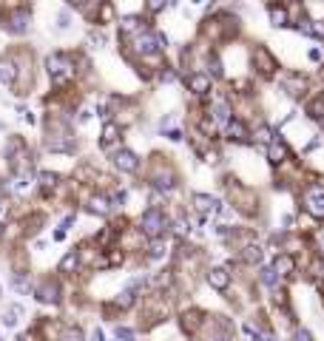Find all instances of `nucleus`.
Here are the masks:
<instances>
[{"label": "nucleus", "mask_w": 324, "mask_h": 341, "mask_svg": "<svg viewBox=\"0 0 324 341\" xmlns=\"http://www.w3.org/2000/svg\"><path fill=\"white\" fill-rule=\"evenodd\" d=\"M37 298L46 301V305H57V301H60V284L51 282V279H43L40 287H37Z\"/></svg>", "instance_id": "obj_8"}, {"label": "nucleus", "mask_w": 324, "mask_h": 341, "mask_svg": "<svg viewBox=\"0 0 324 341\" xmlns=\"http://www.w3.org/2000/svg\"><path fill=\"white\" fill-rule=\"evenodd\" d=\"M77 261H80V256H77V253H74V250H71V253L65 256L63 261H60V270H63V273H68V270H71V268H77Z\"/></svg>", "instance_id": "obj_27"}, {"label": "nucleus", "mask_w": 324, "mask_h": 341, "mask_svg": "<svg viewBox=\"0 0 324 341\" xmlns=\"http://www.w3.org/2000/svg\"><path fill=\"white\" fill-rule=\"evenodd\" d=\"M60 341H86V335H83V330H80V327H68V330H63Z\"/></svg>", "instance_id": "obj_25"}, {"label": "nucleus", "mask_w": 324, "mask_h": 341, "mask_svg": "<svg viewBox=\"0 0 324 341\" xmlns=\"http://www.w3.org/2000/svg\"><path fill=\"white\" fill-rule=\"evenodd\" d=\"M131 305H134V293H131V290H125L123 296L117 298V307H123V310H125V307H131Z\"/></svg>", "instance_id": "obj_32"}, {"label": "nucleus", "mask_w": 324, "mask_h": 341, "mask_svg": "<svg viewBox=\"0 0 324 341\" xmlns=\"http://www.w3.org/2000/svg\"><path fill=\"white\" fill-rule=\"evenodd\" d=\"M293 270H296V259L290 253L276 256V261H273V273H276V276H290Z\"/></svg>", "instance_id": "obj_13"}, {"label": "nucleus", "mask_w": 324, "mask_h": 341, "mask_svg": "<svg viewBox=\"0 0 324 341\" xmlns=\"http://www.w3.org/2000/svg\"><path fill=\"white\" fill-rule=\"evenodd\" d=\"M120 26H123V31H134V29H139V17H123V20H120Z\"/></svg>", "instance_id": "obj_30"}, {"label": "nucleus", "mask_w": 324, "mask_h": 341, "mask_svg": "<svg viewBox=\"0 0 324 341\" xmlns=\"http://www.w3.org/2000/svg\"><path fill=\"white\" fill-rule=\"evenodd\" d=\"M208 284L213 287V290H225L228 284H231V273L225 268H210L208 270Z\"/></svg>", "instance_id": "obj_11"}, {"label": "nucleus", "mask_w": 324, "mask_h": 341, "mask_svg": "<svg viewBox=\"0 0 324 341\" xmlns=\"http://www.w3.org/2000/svg\"><path fill=\"white\" fill-rule=\"evenodd\" d=\"M267 160L273 162V165H281V162L287 160V145H284L281 139H273V142L267 145Z\"/></svg>", "instance_id": "obj_14"}, {"label": "nucleus", "mask_w": 324, "mask_h": 341, "mask_svg": "<svg viewBox=\"0 0 324 341\" xmlns=\"http://www.w3.org/2000/svg\"><path fill=\"white\" fill-rule=\"evenodd\" d=\"M194 205H196V211H199L202 216L219 211V202H216L213 196H208V194H194Z\"/></svg>", "instance_id": "obj_12"}, {"label": "nucleus", "mask_w": 324, "mask_h": 341, "mask_svg": "<svg viewBox=\"0 0 324 341\" xmlns=\"http://www.w3.org/2000/svg\"><path fill=\"white\" fill-rule=\"evenodd\" d=\"M281 86L287 88L290 94H302V91H304V77H299V74H290V77H284V80H281Z\"/></svg>", "instance_id": "obj_18"}, {"label": "nucleus", "mask_w": 324, "mask_h": 341, "mask_svg": "<svg viewBox=\"0 0 324 341\" xmlns=\"http://www.w3.org/2000/svg\"><path fill=\"white\" fill-rule=\"evenodd\" d=\"M225 134H228V139H233V142H247V139H250V131H247V125L242 123V120H231V123L225 125Z\"/></svg>", "instance_id": "obj_9"}, {"label": "nucleus", "mask_w": 324, "mask_h": 341, "mask_svg": "<svg viewBox=\"0 0 324 341\" xmlns=\"http://www.w3.org/2000/svg\"><path fill=\"white\" fill-rule=\"evenodd\" d=\"M307 114L313 120H324V97H316V100L307 102Z\"/></svg>", "instance_id": "obj_21"}, {"label": "nucleus", "mask_w": 324, "mask_h": 341, "mask_svg": "<svg viewBox=\"0 0 324 341\" xmlns=\"http://www.w3.org/2000/svg\"><path fill=\"white\" fill-rule=\"evenodd\" d=\"M3 26H6L9 31H15V34H23V31L29 29V12H26V9H15V12H9Z\"/></svg>", "instance_id": "obj_6"}, {"label": "nucleus", "mask_w": 324, "mask_h": 341, "mask_svg": "<svg viewBox=\"0 0 324 341\" xmlns=\"http://www.w3.org/2000/svg\"><path fill=\"white\" fill-rule=\"evenodd\" d=\"M242 259H245L247 264H259L262 261V247L259 245H247L245 253H242Z\"/></svg>", "instance_id": "obj_22"}, {"label": "nucleus", "mask_w": 324, "mask_h": 341, "mask_svg": "<svg viewBox=\"0 0 324 341\" xmlns=\"http://www.w3.org/2000/svg\"><path fill=\"white\" fill-rule=\"evenodd\" d=\"M17 316H20V307L12 305L6 313H3V324H6V327H15V324H17Z\"/></svg>", "instance_id": "obj_26"}, {"label": "nucleus", "mask_w": 324, "mask_h": 341, "mask_svg": "<svg viewBox=\"0 0 324 341\" xmlns=\"http://www.w3.org/2000/svg\"><path fill=\"white\" fill-rule=\"evenodd\" d=\"M17 77V65L12 57H0V83H15Z\"/></svg>", "instance_id": "obj_15"}, {"label": "nucleus", "mask_w": 324, "mask_h": 341, "mask_svg": "<svg viewBox=\"0 0 324 341\" xmlns=\"http://www.w3.org/2000/svg\"><path fill=\"white\" fill-rule=\"evenodd\" d=\"M40 182H43L46 188H51V185L57 182V174H40Z\"/></svg>", "instance_id": "obj_33"}, {"label": "nucleus", "mask_w": 324, "mask_h": 341, "mask_svg": "<svg viewBox=\"0 0 324 341\" xmlns=\"http://www.w3.org/2000/svg\"><path fill=\"white\" fill-rule=\"evenodd\" d=\"M304 211L316 219H324V185H310L304 191Z\"/></svg>", "instance_id": "obj_4"}, {"label": "nucleus", "mask_w": 324, "mask_h": 341, "mask_svg": "<svg viewBox=\"0 0 324 341\" xmlns=\"http://www.w3.org/2000/svg\"><path fill=\"white\" fill-rule=\"evenodd\" d=\"M253 60H256V68H259V71L265 74V77H270V74H273L276 68H279V65H276V57L265 49V46H259V49L253 51Z\"/></svg>", "instance_id": "obj_7"}, {"label": "nucleus", "mask_w": 324, "mask_h": 341, "mask_svg": "<svg viewBox=\"0 0 324 341\" xmlns=\"http://www.w3.org/2000/svg\"><path fill=\"white\" fill-rule=\"evenodd\" d=\"M117 137H120V125H117V123H105V125H102V134H100V145L108 148L111 142H117Z\"/></svg>", "instance_id": "obj_17"}, {"label": "nucleus", "mask_w": 324, "mask_h": 341, "mask_svg": "<svg viewBox=\"0 0 324 341\" xmlns=\"http://www.w3.org/2000/svg\"><path fill=\"white\" fill-rule=\"evenodd\" d=\"M262 282H265V284H270V287H276L279 276L273 273V268H262Z\"/></svg>", "instance_id": "obj_29"}, {"label": "nucleus", "mask_w": 324, "mask_h": 341, "mask_svg": "<svg viewBox=\"0 0 324 341\" xmlns=\"http://www.w3.org/2000/svg\"><path fill=\"white\" fill-rule=\"evenodd\" d=\"M267 12H270V23H273V26H287V9L284 6H270L267 9Z\"/></svg>", "instance_id": "obj_19"}, {"label": "nucleus", "mask_w": 324, "mask_h": 341, "mask_svg": "<svg viewBox=\"0 0 324 341\" xmlns=\"http://www.w3.org/2000/svg\"><path fill=\"white\" fill-rule=\"evenodd\" d=\"M213 117L216 120H222V123H231V102H216L213 105Z\"/></svg>", "instance_id": "obj_23"}, {"label": "nucleus", "mask_w": 324, "mask_h": 341, "mask_svg": "<svg viewBox=\"0 0 324 341\" xmlns=\"http://www.w3.org/2000/svg\"><path fill=\"white\" fill-rule=\"evenodd\" d=\"M168 46V37L159 34V31H139L137 34V51L151 57V54H159V51Z\"/></svg>", "instance_id": "obj_3"}, {"label": "nucleus", "mask_w": 324, "mask_h": 341, "mask_svg": "<svg viewBox=\"0 0 324 341\" xmlns=\"http://www.w3.org/2000/svg\"><path fill=\"white\" fill-rule=\"evenodd\" d=\"M168 225H171V222H168V216H165L162 208H148V211L142 213V219H139V231H142L148 239H154V242L165 236Z\"/></svg>", "instance_id": "obj_1"}, {"label": "nucleus", "mask_w": 324, "mask_h": 341, "mask_svg": "<svg viewBox=\"0 0 324 341\" xmlns=\"http://www.w3.org/2000/svg\"><path fill=\"white\" fill-rule=\"evenodd\" d=\"M262 341H273V338H270V335H265V338H262Z\"/></svg>", "instance_id": "obj_38"}, {"label": "nucleus", "mask_w": 324, "mask_h": 341, "mask_svg": "<svg viewBox=\"0 0 324 341\" xmlns=\"http://www.w3.org/2000/svg\"><path fill=\"white\" fill-rule=\"evenodd\" d=\"M210 341H231V335L225 333V330H219V333H213V335H210Z\"/></svg>", "instance_id": "obj_35"}, {"label": "nucleus", "mask_w": 324, "mask_h": 341, "mask_svg": "<svg viewBox=\"0 0 324 341\" xmlns=\"http://www.w3.org/2000/svg\"><path fill=\"white\" fill-rule=\"evenodd\" d=\"M293 341H313V338H310L307 330H296V333H293Z\"/></svg>", "instance_id": "obj_34"}, {"label": "nucleus", "mask_w": 324, "mask_h": 341, "mask_svg": "<svg viewBox=\"0 0 324 341\" xmlns=\"http://www.w3.org/2000/svg\"><path fill=\"white\" fill-rule=\"evenodd\" d=\"M154 185H157L159 191H171L173 188V174H157L154 176Z\"/></svg>", "instance_id": "obj_24"}, {"label": "nucleus", "mask_w": 324, "mask_h": 341, "mask_svg": "<svg viewBox=\"0 0 324 341\" xmlns=\"http://www.w3.org/2000/svg\"><path fill=\"white\" fill-rule=\"evenodd\" d=\"M208 68H210V74H213V77H222V63H219V57H216V54H210V57H208Z\"/></svg>", "instance_id": "obj_28"}, {"label": "nucleus", "mask_w": 324, "mask_h": 341, "mask_svg": "<svg viewBox=\"0 0 324 341\" xmlns=\"http://www.w3.org/2000/svg\"><path fill=\"white\" fill-rule=\"evenodd\" d=\"M88 211L97 213V216H105V213L111 211V202H108L102 194H94V196H91V202H88Z\"/></svg>", "instance_id": "obj_16"}, {"label": "nucleus", "mask_w": 324, "mask_h": 341, "mask_svg": "<svg viewBox=\"0 0 324 341\" xmlns=\"http://www.w3.org/2000/svg\"><path fill=\"white\" fill-rule=\"evenodd\" d=\"M46 65H49L51 86H65V83L74 80V63H71V57H68V54H63V51L51 54V57L46 60Z\"/></svg>", "instance_id": "obj_2"}, {"label": "nucleus", "mask_w": 324, "mask_h": 341, "mask_svg": "<svg viewBox=\"0 0 324 341\" xmlns=\"http://www.w3.org/2000/svg\"><path fill=\"white\" fill-rule=\"evenodd\" d=\"M199 324H202V313L191 310V313H185V316H182V327H185L188 333H194Z\"/></svg>", "instance_id": "obj_20"}, {"label": "nucleus", "mask_w": 324, "mask_h": 341, "mask_svg": "<svg viewBox=\"0 0 324 341\" xmlns=\"http://www.w3.org/2000/svg\"><path fill=\"white\" fill-rule=\"evenodd\" d=\"M148 9H151V12H162L165 3H162V0H154V3H148Z\"/></svg>", "instance_id": "obj_36"}, {"label": "nucleus", "mask_w": 324, "mask_h": 341, "mask_svg": "<svg viewBox=\"0 0 324 341\" xmlns=\"http://www.w3.org/2000/svg\"><path fill=\"white\" fill-rule=\"evenodd\" d=\"M168 139H173V142H179V139H182V134H179V131H168Z\"/></svg>", "instance_id": "obj_37"}, {"label": "nucleus", "mask_w": 324, "mask_h": 341, "mask_svg": "<svg viewBox=\"0 0 324 341\" xmlns=\"http://www.w3.org/2000/svg\"><path fill=\"white\" fill-rule=\"evenodd\" d=\"M256 139H259V142H267V145H270V142H273V131L267 128V125H262V128L256 131Z\"/></svg>", "instance_id": "obj_31"}, {"label": "nucleus", "mask_w": 324, "mask_h": 341, "mask_svg": "<svg viewBox=\"0 0 324 341\" xmlns=\"http://www.w3.org/2000/svg\"><path fill=\"white\" fill-rule=\"evenodd\" d=\"M111 160H114V168H120L123 174H134V171L139 168L137 154H134V151H128V148H120V151H117L114 157H111Z\"/></svg>", "instance_id": "obj_5"}, {"label": "nucleus", "mask_w": 324, "mask_h": 341, "mask_svg": "<svg viewBox=\"0 0 324 341\" xmlns=\"http://www.w3.org/2000/svg\"><path fill=\"white\" fill-rule=\"evenodd\" d=\"M321 247H324V239H321Z\"/></svg>", "instance_id": "obj_39"}, {"label": "nucleus", "mask_w": 324, "mask_h": 341, "mask_svg": "<svg viewBox=\"0 0 324 341\" xmlns=\"http://www.w3.org/2000/svg\"><path fill=\"white\" fill-rule=\"evenodd\" d=\"M188 91H194V94H205V91H210V77L202 71H194L188 74Z\"/></svg>", "instance_id": "obj_10"}]
</instances>
